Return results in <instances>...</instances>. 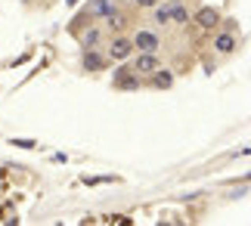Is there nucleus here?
I'll return each mask as SVG.
<instances>
[{
	"label": "nucleus",
	"mask_w": 251,
	"mask_h": 226,
	"mask_svg": "<svg viewBox=\"0 0 251 226\" xmlns=\"http://www.w3.org/2000/svg\"><path fill=\"white\" fill-rule=\"evenodd\" d=\"M130 53H133V41H127V37H115L112 47H109V56L118 59V62H121V59H127Z\"/></svg>",
	"instance_id": "5"
},
{
	"label": "nucleus",
	"mask_w": 251,
	"mask_h": 226,
	"mask_svg": "<svg viewBox=\"0 0 251 226\" xmlns=\"http://www.w3.org/2000/svg\"><path fill=\"white\" fill-rule=\"evenodd\" d=\"M171 84H174V75L168 68H155V72H152V87H155V90H168Z\"/></svg>",
	"instance_id": "8"
},
{
	"label": "nucleus",
	"mask_w": 251,
	"mask_h": 226,
	"mask_svg": "<svg viewBox=\"0 0 251 226\" xmlns=\"http://www.w3.org/2000/svg\"><path fill=\"white\" fill-rule=\"evenodd\" d=\"M130 68H133L137 75H152V72L158 68V59H155V53H140L137 59H133Z\"/></svg>",
	"instance_id": "4"
},
{
	"label": "nucleus",
	"mask_w": 251,
	"mask_h": 226,
	"mask_svg": "<svg viewBox=\"0 0 251 226\" xmlns=\"http://www.w3.org/2000/svg\"><path fill=\"white\" fill-rule=\"evenodd\" d=\"M196 22H199V28H205V31H214V28L220 25V13L214 6H201L196 13Z\"/></svg>",
	"instance_id": "3"
},
{
	"label": "nucleus",
	"mask_w": 251,
	"mask_h": 226,
	"mask_svg": "<svg viewBox=\"0 0 251 226\" xmlns=\"http://www.w3.org/2000/svg\"><path fill=\"white\" fill-rule=\"evenodd\" d=\"M112 223H118V226H130V217H112Z\"/></svg>",
	"instance_id": "15"
},
{
	"label": "nucleus",
	"mask_w": 251,
	"mask_h": 226,
	"mask_svg": "<svg viewBox=\"0 0 251 226\" xmlns=\"http://www.w3.org/2000/svg\"><path fill=\"white\" fill-rule=\"evenodd\" d=\"M133 47H137L140 53H155L161 41H158V34H152V31H137L133 34Z\"/></svg>",
	"instance_id": "2"
},
{
	"label": "nucleus",
	"mask_w": 251,
	"mask_h": 226,
	"mask_svg": "<svg viewBox=\"0 0 251 226\" xmlns=\"http://www.w3.org/2000/svg\"><path fill=\"white\" fill-rule=\"evenodd\" d=\"M112 87L115 90H140V75L133 72L130 65H121V68H115Z\"/></svg>",
	"instance_id": "1"
},
{
	"label": "nucleus",
	"mask_w": 251,
	"mask_h": 226,
	"mask_svg": "<svg viewBox=\"0 0 251 226\" xmlns=\"http://www.w3.org/2000/svg\"><path fill=\"white\" fill-rule=\"evenodd\" d=\"M81 41V47L84 50H93L96 44H100V31H96V28H90V31H84V34H75Z\"/></svg>",
	"instance_id": "11"
},
{
	"label": "nucleus",
	"mask_w": 251,
	"mask_h": 226,
	"mask_svg": "<svg viewBox=\"0 0 251 226\" xmlns=\"http://www.w3.org/2000/svg\"><path fill=\"white\" fill-rule=\"evenodd\" d=\"M137 6H158V0H137Z\"/></svg>",
	"instance_id": "16"
},
{
	"label": "nucleus",
	"mask_w": 251,
	"mask_h": 226,
	"mask_svg": "<svg viewBox=\"0 0 251 226\" xmlns=\"http://www.w3.org/2000/svg\"><path fill=\"white\" fill-rule=\"evenodd\" d=\"M81 65H84V72H100V68L105 65V59H102L100 53H93V50H84Z\"/></svg>",
	"instance_id": "9"
},
{
	"label": "nucleus",
	"mask_w": 251,
	"mask_h": 226,
	"mask_svg": "<svg viewBox=\"0 0 251 226\" xmlns=\"http://www.w3.org/2000/svg\"><path fill=\"white\" fill-rule=\"evenodd\" d=\"M174 3H177V0H171V3H165V6H158V9H155V22H161V25L168 22V19H171V6H174Z\"/></svg>",
	"instance_id": "13"
},
{
	"label": "nucleus",
	"mask_w": 251,
	"mask_h": 226,
	"mask_svg": "<svg viewBox=\"0 0 251 226\" xmlns=\"http://www.w3.org/2000/svg\"><path fill=\"white\" fill-rule=\"evenodd\" d=\"M9 146H19V149H34L37 140H16V136H13V140H9Z\"/></svg>",
	"instance_id": "14"
},
{
	"label": "nucleus",
	"mask_w": 251,
	"mask_h": 226,
	"mask_svg": "<svg viewBox=\"0 0 251 226\" xmlns=\"http://www.w3.org/2000/svg\"><path fill=\"white\" fill-rule=\"evenodd\" d=\"M168 22H177V25L189 22V13H186V9H183V3H180V0H177V3L171 6V19H168Z\"/></svg>",
	"instance_id": "12"
},
{
	"label": "nucleus",
	"mask_w": 251,
	"mask_h": 226,
	"mask_svg": "<svg viewBox=\"0 0 251 226\" xmlns=\"http://www.w3.org/2000/svg\"><path fill=\"white\" fill-rule=\"evenodd\" d=\"M65 3H69V6H75V3H78V0H65Z\"/></svg>",
	"instance_id": "17"
},
{
	"label": "nucleus",
	"mask_w": 251,
	"mask_h": 226,
	"mask_svg": "<svg viewBox=\"0 0 251 226\" xmlns=\"http://www.w3.org/2000/svg\"><path fill=\"white\" fill-rule=\"evenodd\" d=\"M105 25H109L112 31H124V28H127V19H124V13H118V9H112V13L105 16Z\"/></svg>",
	"instance_id": "10"
},
{
	"label": "nucleus",
	"mask_w": 251,
	"mask_h": 226,
	"mask_svg": "<svg viewBox=\"0 0 251 226\" xmlns=\"http://www.w3.org/2000/svg\"><path fill=\"white\" fill-rule=\"evenodd\" d=\"M236 47H239V44H236V34H233V31H224V34H217V37H214V50H217V53H224V56H229V53L236 50Z\"/></svg>",
	"instance_id": "6"
},
{
	"label": "nucleus",
	"mask_w": 251,
	"mask_h": 226,
	"mask_svg": "<svg viewBox=\"0 0 251 226\" xmlns=\"http://www.w3.org/2000/svg\"><path fill=\"white\" fill-rule=\"evenodd\" d=\"M112 9H115L112 0H90V3H87V13H90V19H105Z\"/></svg>",
	"instance_id": "7"
}]
</instances>
